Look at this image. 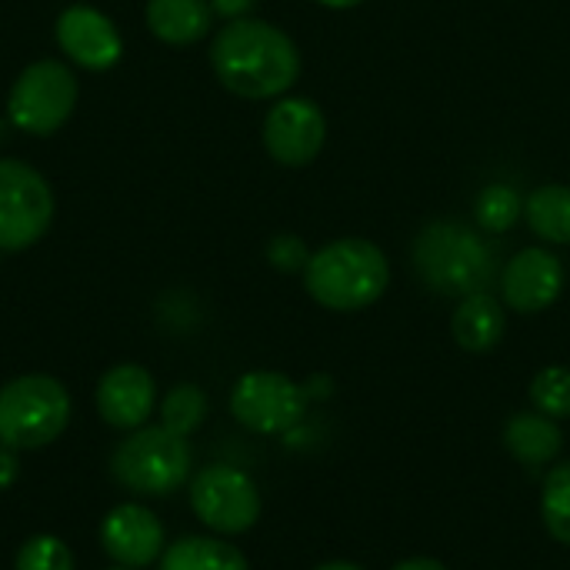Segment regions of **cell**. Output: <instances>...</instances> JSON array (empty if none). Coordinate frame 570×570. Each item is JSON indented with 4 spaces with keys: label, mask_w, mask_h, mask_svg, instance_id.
<instances>
[{
    "label": "cell",
    "mask_w": 570,
    "mask_h": 570,
    "mask_svg": "<svg viewBox=\"0 0 570 570\" xmlns=\"http://www.w3.org/2000/svg\"><path fill=\"white\" fill-rule=\"evenodd\" d=\"M210 63L217 80L247 100L281 97L301 73L297 43L267 20H230L210 43Z\"/></svg>",
    "instance_id": "1"
},
{
    "label": "cell",
    "mask_w": 570,
    "mask_h": 570,
    "mask_svg": "<svg viewBox=\"0 0 570 570\" xmlns=\"http://www.w3.org/2000/svg\"><path fill=\"white\" fill-rule=\"evenodd\" d=\"M307 294L327 311H364L391 284V264L374 240L341 237L311 254L304 267Z\"/></svg>",
    "instance_id": "2"
},
{
    "label": "cell",
    "mask_w": 570,
    "mask_h": 570,
    "mask_svg": "<svg viewBox=\"0 0 570 570\" xmlns=\"http://www.w3.org/2000/svg\"><path fill=\"white\" fill-rule=\"evenodd\" d=\"M417 277L444 297H471L488 291L494 277V257L484 240L451 220L428 224L414 240Z\"/></svg>",
    "instance_id": "3"
},
{
    "label": "cell",
    "mask_w": 570,
    "mask_h": 570,
    "mask_svg": "<svg viewBox=\"0 0 570 570\" xmlns=\"http://www.w3.org/2000/svg\"><path fill=\"white\" fill-rule=\"evenodd\" d=\"M70 394L47 374H23L0 387V448L37 451L63 434Z\"/></svg>",
    "instance_id": "4"
},
{
    "label": "cell",
    "mask_w": 570,
    "mask_h": 570,
    "mask_svg": "<svg viewBox=\"0 0 570 570\" xmlns=\"http://www.w3.org/2000/svg\"><path fill=\"white\" fill-rule=\"evenodd\" d=\"M114 481L130 494L164 498L174 494L190 474V448L187 438L160 428H137L127 441L117 444L110 458Z\"/></svg>",
    "instance_id": "5"
},
{
    "label": "cell",
    "mask_w": 570,
    "mask_h": 570,
    "mask_svg": "<svg viewBox=\"0 0 570 570\" xmlns=\"http://www.w3.org/2000/svg\"><path fill=\"white\" fill-rule=\"evenodd\" d=\"M77 107V80L60 60H37L20 70L7 97V117L33 137L57 134Z\"/></svg>",
    "instance_id": "6"
},
{
    "label": "cell",
    "mask_w": 570,
    "mask_h": 570,
    "mask_svg": "<svg viewBox=\"0 0 570 570\" xmlns=\"http://www.w3.org/2000/svg\"><path fill=\"white\" fill-rule=\"evenodd\" d=\"M53 224V190L40 170L23 160L0 157V250L33 247Z\"/></svg>",
    "instance_id": "7"
},
{
    "label": "cell",
    "mask_w": 570,
    "mask_h": 570,
    "mask_svg": "<svg viewBox=\"0 0 570 570\" xmlns=\"http://www.w3.org/2000/svg\"><path fill=\"white\" fill-rule=\"evenodd\" d=\"M190 508L200 524L217 534H244L261 518V494L257 484L227 464L204 468L190 481Z\"/></svg>",
    "instance_id": "8"
},
{
    "label": "cell",
    "mask_w": 570,
    "mask_h": 570,
    "mask_svg": "<svg viewBox=\"0 0 570 570\" xmlns=\"http://www.w3.org/2000/svg\"><path fill=\"white\" fill-rule=\"evenodd\" d=\"M307 394L277 371H250L230 391V414L254 434H284L301 424Z\"/></svg>",
    "instance_id": "9"
},
{
    "label": "cell",
    "mask_w": 570,
    "mask_h": 570,
    "mask_svg": "<svg viewBox=\"0 0 570 570\" xmlns=\"http://www.w3.org/2000/svg\"><path fill=\"white\" fill-rule=\"evenodd\" d=\"M327 140V117L307 97H284L267 110L264 147L284 167H307Z\"/></svg>",
    "instance_id": "10"
},
{
    "label": "cell",
    "mask_w": 570,
    "mask_h": 570,
    "mask_svg": "<svg viewBox=\"0 0 570 570\" xmlns=\"http://www.w3.org/2000/svg\"><path fill=\"white\" fill-rule=\"evenodd\" d=\"M504 304L518 314L548 311L564 291V264L544 247H524L501 274Z\"/></svg>",
    "instance_id": "11"
},
{
    "label": "cell",
    "mask_w": 570,
    "mask_h": 570,
    "mask_svg": "<svg viewBox=\"0 0 570 570\" xmlns=\"http://www.w3.org/2000/svg\"><path fill=\"white\" fill-rule=\"evenodd\" d=\"M57 43L83 70H110L124 53V40L114 20L83 3L67 7L57 17Z\"/></svg>",
    "instance_id": "12"
},
{
    "label": "cell",
    "mask_w": 570,
    "mask_h": 570,
    "mask_svg": "<svg viewBox=\"0 0 570 570\" xmlns=\"http://www.w3.org/2000/svg\"><path fill=\"white\" fill-rule=\"evenodd\" d=\"M100 544L120 568H147L164 554V528L140 504L114 508L100 524Z\"/></svg>",
    "instance_id": "13"
},
{
    "label": "cell",
    "mask_w": 570,
    "mask_h": 570,
    "mask_svg": "<svg viewBox=\"0 0 570 570\" xmlns=\"http://www.w3.org/2000/svg\"><path fill=\"white\" fill-rule=\"evenodd\" d=\"M157 384L140 364H117L97 384V411L117 431H137L154 414Z\"/></svg>",
    "instance_id": "14"
},
{
    "label": "cell",
    "mask_w": 570,
    "mask_h": 570,
    "mask_svg": "<svg viewBox=\"0 0 570 570\" xmlns=\"http://www.w3.org/2000/svg\"><path fill=\"white\" fill-rule=\"evenodd\" d=\"M451 331H454L458 347H464L471 354H488L501 344V337L508 331V317H504V307L488 291H481V294L461 297Z\"/></svg>",
    "instance_id": "15"
},
{
    "label": "cell",
    "mask_w": 570,
    "mask_h": 570,
    "mask_svg": "<svg viewBox=\"0 0 570 570\" xmlns=\"http://www.w3.org/2000/svg\"><path fill=\"white\" fill-rule=\"evenodd\" d=\"M504 448L524 468H544L561 454L564 431L558 428V421L544 417L541 411H524L504 424Z\"/></svg>",
    "instance_id": "16"
},
{
    "label": "cell",
    "mask_w": 570,
    "mask_h": 570,
    "mask_svg": "<svg viewBox=\"0 0 570 570\" xmlns=\"http://www.w3.org/2000/svg\"><path fill=\"white\" fill-rule=\"evenodd\" d=\"M214 20L210 0H147V27L157 40L187 47L207 37Z\"/></svg>",
    "instance_id": "17"
},
{
    "label": "cell",
    "mask_w": 570,
    "mask_h": 570,
    "mask_svg": "<svg viewBox=\"0 0 570 570\" xmlns=\"http://www.w3.org/2000/svg\"><path fill=\"white\" fill-rule=\"evenodd\" d=\"M157 570H250L247 558L217 538H180L160 554Z\"/></svg>",
    "instance_id": "18"
},
{
    "label": "cell",
    "mask_w": 570,
    "mask_h": 570,
    "mask_svg": "<svg viewBox=\"0 0 570 570\" xmlns=\"http://www.w3.org/2000/svg\"><path fill=\"white\" fill-rule=\"evenodd\" d=\"M524 217L541 240L570 244V187L544 184L524 200Z\"/></svg>",
    "instance_id": "19"
},
{
    "label": "cell",
    "mask_w": 570,
    "mask_h": 570,
    "mask_svg": "<svg viewBox=\"0 0 570 570\" xmlns=\"http://www.w3.org/2000/svg\"><path fill=\"white\" fill-rule=\"evenodd\" d=\"M541 518H544L548 534L558 544L570 548V461L548 471L544 491H541Z\"/></svg>",
    "instance_id": "20"
},
{
    "label": "cell",
    "mask_w": 570,
    "mask_h": 570,
    "mask_svg": "<svg viewBox=\"0 0 570 570\" xmlns=\"http://www.w3.org/2000/svg\"><path fill=\"white\" fill-rule=\"evenodd\" d=\"M207 417V394L197 384H177L170 387V394L160 404V424L177 434V438H190Z\"/></svg>",
    "instance_id": "21"
},
{
    "label": "cell",
    "mask_w": 570,
    "mask_h": 570,
    "mask_svg": "<svg viewBox=\"0 0 570 570\" xmlns=\"http://www.w3.org/2000/svg\"><path fill=\"white\" fill-rule=\"evenodd\" d=\"M474 214H478V224L491 234H504L518 224V217L524 214V200L514 187L508 184H491L478 194V204H474Z\"/></svg>",
    "instance_id": "22"
},
{
    "label": "cell",
    "mask_w": 570,
    "mask_h": 570,
    "mask_svg": "<svg viewBox=\"0 0 570 570\" xmlns=\"http://www.w3.org/2000/svg\"><path fill=\"white\" fill-rule=\"evenodd\" d=\"M531 404L551 421L570 417V371L568 367H544L531 381Z\"/></svg>",
    "instance_id": "23"
},
{
    "label": "cell",
    "mask_w": 570,
    "mask_h": 570,
    "mask_svg": "<svg viewBox=\"0 0 570 570\" xmlns=\"http://www.w3.org/2000/svg\"><path fill=\"white\" fill-rule=\"evenodd\" d=\"M13 570H73V554L60 538L37 534L17 551Z\"/></svg>",
    "instance_id": "24"
},
{
    "label": "cell",
    "mask_w": 570,
    "mask_h": 570,
    "mask_svg": "<svg viewBox=\"0 0 570 570\" xmlns=\"http://www.w3.org/2000/svg\"><path fill=\"white\" fill-rule=\"evenodd\" d=\"M267 261H271L277 271L294 274V271H304V267H307L311 254H307V247H304L301 237H294V234H277V237L267 244Z\"/></svg>",
    "instance_id": "25"
},
{
    "label": "cell",
    "mask_w": 570,
    "mask_h": 570,
    "mask_svg": "<svg viewBox=\"0 0 570 570\" xmlns=\"http://www.w3.org/2000/svg\"><path fill=\"white\" fill-rule=\"evenodd\" d=\"M254 3L257 0H210V10L220 13V17H227V20H240Z\"/></svg>",
    "instance_id": "26"
},
{
    "label": "cell",
    "mask_w": 570,
    "mask_h": 570,
    "mask_svg": "<svg viewBox=\"0 0 570 570\" xmlns=\"http://www.w3.org/2000/svg\"><path fill=\"white\" fill-rule=\"evenodd\" d=\"M13 478H17V461H13L10 448H3V451H0V488H7Z\"/></svg>",
    "instance_id": "27"
},
{
    "label": "cell",
    "mask_w": 570,
    "mask_h": 570,
    "mask_svg": "<svg viewBox=\"0 0 570 570\" xmlns=\"http://www.w3.org/2000/svg\"><path fill=\"white\" fill-rule=\"evenodd\" d=\"M391 570H448L441 561H434V558H411V561H401V564H394Z\"/></svg>",
    "instance_id": "28"
},
{
    "label": "cell",
    "mask_w": 570,
    "mask_h": 570,
    "mask_svg": "<svg viewBox=\"0 0 570 570\" xmlns=\"http://www.w3.org/2000/svg\"><path fill=\"white\" fill-rule=\"evenodd\" d=\"M317 3H324V7H331V10H351V7H357V3H364V0H317Z\"/></svg>",
    "instance_id": "29"
},
{
    "label": "cell",
    "mask_w": 570,
    "mask_h": 570,
    "mask_svg": "<svg viewBox=\"0 0 570 570\" xmlns=\"http://www.w3.org/2000/svg\"><path fill=\"white\" fill-rule=\"evenodd\" d=\"M314 570H364L361 564H351V561H331V564H321Z\"/></svg>",
    "instance_id": "30"
},
{
    "label": "cell",
    "mask_w": 570,
    "mask_h": 570,
    "mask_svg": "<svg viewBox=\"0 0 570 570\" xmlns=\"http://www.w3.org/2000/svg\"><path fill=\"white\" fill-rule=\"evenodd\" d=\"M110 570H134V568H110Z\"/></svg>",
    "instance_id": "31"
}]
</instances>
